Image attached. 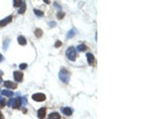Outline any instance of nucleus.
Instances as JSON below:
<instances>
[{
    "label": "nucleus",
    "instance_id": "nucleus-1",
    "mask_svg": "<svg viewBox=\"0 0 142 119\" xmlns=\"http://www.w3.org/2000/svg\"><path fill=\"white\" fill-rule=\"evenodd\" d=\"M59 77H60V79H61L64 83L67 84V83L69 82V79H70V73L68 72L67 70H66L65 68H63V69L61 70L60 73H59Z\"/></svg>",
    "mask_w": 142,
    "mask_h": 119
},
{
    "label": "nucleus",
    "instance_id": "nucleus-2",
    "mask_svg": "<svg viewBox=\"0 0 142 119\" xmlns=\"http://www.w3.org/2000/svg\"><path fill=\"white\" fill-rule=\"evenodd\" d=\"M66 54L67 56V58L71 60V61H75L76 60V56H77V52H76V49L74 47H69L66 52Z\"/></svg>",
    "mask_w": 142,
    "mask_h": 119
},
{
    "label": "nucleus",
    "instance_id": "nucleus-3",
    "mask_svg": "<svg viewBox=\"0 0 142 119\" xmlns=\"http://www.w3.org/2000/svg\"><path fill=\"white\" fill-rule=\"evenodd\" d=\"M32 99L37 102H43L46 100V95L44 93H35L32 95Z\"/></svg>",
    "mask_w": 142,
    "mask_h": 119
},
{
    "label": "nucleus",
    "instance_id": "nucleus-4",
    "mask_svg": "<svg viewBox=\"0 0 142 119\" xmlns=\"http://www.w3.org/2000/svg\"><path fill=\"white\" fill-rule=\"evenodd\" d=\"M4 86L8 89H11V90H14L17 88V84L16 83H13L11 81H5L4 82Z\"/></svg>",
    "mask_w": 142,
    "mask_h": 119
},
{
    "label": "nucleus",
    "instance_id": "nucleus-5",
    "mask_svg": "<svg viewBox=\"0 0 142 119\" xmlns=\"http://www.w3.org/2000/svg\"><path fill=\"white\" fill-rule=\"evenodd\" d=\"M13 76H14V79L16 82H21L23 80V73L21 72H13Z\"/></svg>",
    "mask_w": 142,
    "mask_h": 119
},
{
    "label": "nucleus",
    "instance_id": "nucleus-6",
    "mask_svg": "<svg viewBox=\"0 0 142 119\" xmlns=\"http://www.w3.org/2000/svg\"><path fill=\"white\" fill-rule=\"evenodd\" d=\"M11 20H12V16H11V15L7 16L6 18H4L3 20H1V21H0V26L4 27V26L8 25L9 23H10V22H11Z\"/></svg>",
    "mask_w": 142,
    "mask_h": 119
},
{
    "label": "nucleus",
    "instance_id": "nucleus-7",
    "mask_svg": "<svg viewBox=\"0 0 142 119\" xmlns=\"http://www.w3.org/2000/svg\"><path fill=\"white\" fill-rule=\"evenodd\" d=\"M46 116V108H41L38 111V118L43 119Z\"/></svg>",
    "mask_w": 142,
    "mask_h": 119
},
{
    "label": "nucleus",
    "instance_id": "nucleus-8",
    "mask_svg": "<svg viewBox=\"0 0 142 119\" xmlns=\"http://www.w3.org/2000/svg\"><path fill=\"white\" fill-rule=\"evenodd\" d=\"M21 105H22V103H21V98H15V101H14V103H13V105H12V108H13V109H19Z\"/></svg>",
    "mask_w": 142,
    "mask_h": 119
},
{
    "label": "nucleus",
    "instance_id": "nucleus-9",
    "mask_svg": "<svg viewBox=\"0 0 142 119\" xmlns=\"http://www.w3.org/2000/svg\"><path fill=\"white\" fill-rule=\"evenodd\" d=\"M17 40H18V43H19L21 46H25V45L27 44V40H26V38H25L24 36H22V35H20V36L17 38Z\"/></svg>",
    "mask_w": 142,
    "mask_h": 119
},
{
    "label": "nucleus",
    "instance_id": "nucleus-10",
    "mask_svg": "<svg viewBox=\"0 0 142 119\" xmlns=\"http://www.w3.org/2000/svg\"><path fill=\"white\" fill-rule=\"evenodd\" d=\"M86 57H87V61H88V63H89L90 65L94 63V61H95V57H94V55H93L92 53H87V54H86Z\"/></svg>",
    "mask_w": 142,
    "mask_h": 119
},
{
    "label": "nucleus",
    "instance_id": "nucleus-11",
    "mask_svg": "<svg viewBox=\"0 0 142 119\" xmlns=\"http://www.w3.org/2000/svg\"><path fill=\"white\" fill-rule=\"evenodd\" d=\"M62 112H63L64 114H66L67 116H69V115L72 114V110L70 108H62Z\"/></svg>",
    "mask_w": 142,
    "mask_h": 119
},
{
    "label": "nucleus",
    "instance_id": "nucleus-12",
    "mask_svg": "<svg viewBox=\"0 0 142 119\" xmlns=\"http://www.w3.org/2000/svg\"><path fill=\"white\" fill-rule=\"evenodd\" d=\"M1 93H2V95L8 96V97H11L13 95V93L11 91H9V90H3Z\"/></svg>",
    "mask_w": 142,
    "mask_h": 119
},
{
    "label": "nucleus",
    "instance_id": "nucleus-13",
    "mask_svg": "<svg viewBox=\"0 0 142 119\" xmlns=\"http://www.w3.org/2000/svg\"><path fill=\"white\" fill-rule=\"evenodd\" d=\"M26 9H27V7H26V3H25V2H23V3H22V5L20 6V9H19L18 12H19V13H24V12H25V10H26Z\"/></svg>",
    "mask_w": 142,
    "mask_h": 119
},
{
    "label": "nucleus",
    "instance_id": "nucleus-14",
    "mask_svg": "<svg viewBox=\"0 0 142 119\" xmlns=\"http://www.w3.org/2000/svg\"><path fill=\"white\" fill-rule=\"evenodd\" d=\"M49 118L50 119H61V116L59 115V114L57 113H52L49 114Z\"/></svg>",
    "mask_w": 142,
    "mask_h": 119
},
{
    "label": "nucleus",
    "instance_id": "nucleus-15",
    "mask_svg": "<svg viewBox=\"0 0 142 119\" xmlns=\"http://www.w3.org/2000/svg\"><path fill=\"white\" fill-rule=\"evenodd\" d=\"M85 50H86V46L83 45V44H80V45H79V46L77 47V51H78V52H83V51H85Z\"/></svg>",
    "mask_w": 142,
    "mask_h": 119
},
{
    "label": "nucleus",
    "instance_id": "nucleus-16",
    "mask_svg": "<svg viewBox=\"0 0 142 119\" xmlns=\"http://www.w3.org/2000/svg\"><path fill=\"white\" fill-rule=\"evenodd\" d=\"M22 3H23L22 0H13V6H14L15 8L20 7V6L22 5Z\"/></svg>",
    "mask_w": 142,
    "mask_h": 119
},
{
    "label": "nucleus",
    "instance_id": "nucleus-17",
    "mask_svg": "<svg viewBox=\"0 0 142 119\" xmlns=\"http://www.w3.org/2000/svg\"><path fill=\"white\" fill-rule=\"evenodd\" d=\"M34 33H35V35H36L37 37H41V36L43 35V31H42L41 29H36Z\"/></svg>",
    "mask_w": 142,
    "mask_h": 119
},
{
    "label": "nucleus",
    "instance_id": "nucleus-18",
    "mask_svg": "<svg viewBox=\"0 0 142 119\" xmlns=\"http://www.w3.org/2000/svg\"><path fill=\"white\" fill-rule=\"evenodd\" d=\"M34 13L38 16V17H42L44 16V12L42 10H34Z\"/></svg>",
    "mask_w": 142,
    "mask_h": 119
},
{
    "label": "nucleus",
    "instance_id": "nucleus-19",
    "mask_svg": "<svg viewBox=\"0 0 142 119\" xmlns=\"http://www.w3.org/2000/svg\"><path fill=\"white\" fill-rule=\"evenodd\" d=\"M75 33H76V32H75L74 30H70V31L67 33V36H66V37H67V38H71V37H73V36L75 35Z\"/></svg>",
    "mask_w": 142,
    "mask_h": 119
},
{
    "label": "nucleus",
    "instance_id": "nucleus-20",
    "mask_svg": "<svg viewBox=\"0 0 142 119\" xmlns=\"http://www.w3.org/2000/svg\"><path fill=\"white\" fill-rule=\"evenodd\" d=\"M64 16H65V13L63 11H58L57 12V18L58 19H62Z\"/></svg>",
    "mask_w": 142,
    "mask_h": 119
},
{
    "label": "nucleus",
    "instance_id": "nucleus-21",
    "mask_svg": "<svg viewBox=\"0 0 142 119\" xmlns=\"http://www.w3.org/2000/svg\"><path fill=\"white\" fill-rule=\"evenodd\" d=\"M27 67H28V64H26V63H22L19 65V68L21 70H25V69H27Z\"/></svg>",
    "mask_w": 142,
    "mask_h": 119
},
{
    "label": "nucleus",
    "instance_id": "nucleus-22",
    "mask_svg": "<svg viewBox=\"0 0 142 119\" xmlns=\"http://www.w3.org/2000/svg\"><path fill=\"white\" fill-rule=\"evenodd\" d=\"M14 101H15V98H11V99H9V102H8L9 107V106H10V107H12V105H13Z\"/></svg>",
    "mask_w": 142,
    "mask_h": 119
},
{
    "label": "nucleus",
    "instance_id": "nucleus-23",
    "mask_svg": "<svg viewBox=\"0 0 142 119\" xmlns=\"http://www.w3.org/2000/svg\"><path fill=\"white\" fill-rule=\"evenodd\" d=\"M21 103H22L23 105H27V103H28L27 98H26V97H22V98H21Z\"/></svg>",
    "mask_w": 142,
    "mask_h": 119
},
{
    "label": "nucleus",
    "instance_id": "nucleus-24",
    "mask_svg": "<svg viewBox=\"0 0 142 119\" xmlns=\"http://www.w3.org/2000/svg\"><path fill=\"white\" fill-rule=\"evenodd\" d=\"M9 39L4 42V46H3V49H4V50H7V47H8V44H9Z\"/></svg>",
    "mask_w": 142,
    "mask_h": 119
},
{
    "label": "nucleus",
    "instance_id": "nucleus-25",
    "mask_svg": "<svg viewBox=\"0 0 142 119\" xmlns=\"http://www.w3.org/2000/svg\"><path fill=\"white\" fill-rule=\"evenodd\" d=\"M61 45H62V42H61V41H56V43H55V45H54V46H55L56 48H59Z\"/></svg>",
    "mask_w": 142,
    "mask_h": 119
},
{
    "label": "nucleus",
    "instance_id": "nucleus-26",
    "mask_svg": "<svg viewBox=\"0 0 142 119\" xmlns=\"http://www.w3.org/2000/svg\"><path fill=\"white\" fill-rule=\"evenodd\" d=\"M48 24H49L50 27H54V26H56V23H55L54 21H51V22H49Z\"/></svg>",
    "mask_w": 142,
    "mask_h": 119
},
{
    "label": "nucleus",
    "instance_id": "nucleus-27",
    "mask_svg": "<svg viewBox=\"0 0 142 119\" xmlns=\"http://www.w3.org/2000/svg\"><path fill=\"white\" fill-rule=\"evenodd\" d=\"M54 6H55V7L57 8V9H59V10L61 9V6H60L59 4H57V3H54Z\"/></svg>",
    "mask_w": 142,
    "mask_h": 119
},
{
    "label": "nucleus",
    "instance_id": "nucleus-28",
    "mask_svg": "<svg viewBox=\"0 0 142 119\" xmlns=\"http://www.w3.org/2000/svg\"><path fill=\"white\" fill-rule=\"evenodd\" d=\"M4 106H5V102L3 101V102H1V103H0V107H1V108H3Z\"/></svg>",
    "mask_w": 142,
    "mask_h": 119
},
{
    "label": "nucleus",
    "instance_id": "nucleus-29",
    "mask_svg": "<svg viewBox=\"0 0 142 119\" xmlns=\"http://www.w3.org/2000/svg\"><path fill=\"white\" fill-rule=\"evenodd\" d=\"M3 59H4L3 55H2V54H0V62H1V61H3Z\"/></svg>",
    "mask_w": 142,
    "mask_h": 119
},
{
    "label": "nucleus",
    "instance_id": "nucleus-30",
    "mask_svg": "<svg viewBox=\"0 0 142 119\" xmlns=\"http://www.w3.org/2000/svg\"><path fill=\"white\" fill-rule=\"evenodd\" d=\"M44 2H45V3H47V4H49V3H50V1H49V0H44Z\"/></svg>",
    "mask_w": 142,
    "mask_h": 119
},
{
    "label": "nucleus",
    "instance_id": "nucleus-31",
    "mask_svg": "<svg viewBox=\"0 0 142 119\" xmlns=\"http://www.w3.org/2000/svg\"><path fill=\"white\" fill-rule=\"evenodd\" d=\"M3 101H4V99H3V98H2V96L0 95V103H1V102H3Z\"/></svg>",
    "mask_w": 142,
    "mask_h": 119
},
{
    "label": "nucleus",
    "instance_id": "nucleus-32",
    "mask_svg": "<svg viewBox=\"0 0 142 119\" xmlns=\"http://www.w3.org/2000/svg\"><path fill=\"white\" fill-rule=\"evenodd\" d=\"M0 119H3V115H2V113L0 112Z\"/></svg>",
    "mask_w": 142,
    "mask_h": 119
},
{
    "label": "nucleus",
    "instance_id": "nucleus-33",
    "mask_svg": "<svg viewBox=\"0 0 142 119\" xmlns=\"http://www.w3.org/2000/svg\"><path fill=\"white\" fill-rule=\"evenodd\" d=\"M0 83H2V79L1 78H0Z\"/></svg>",
    "mask_w": 142,
    "mask_h": 119
},
{
    "label": "nucleus",
    "instance_id": "nucleus-34",
    "mask_svg": "<svg viewBox=\"0 0 142 119\" xmlns=\"http://www.w3.org/2000/svg\"><path fill=\"white\" fill-rule=\"evenodd\" d=\"M0 74H3V72H0Z\"/></svg>",
    "mask_w": 142,
    "mask_h": 119
}]
</instances>
